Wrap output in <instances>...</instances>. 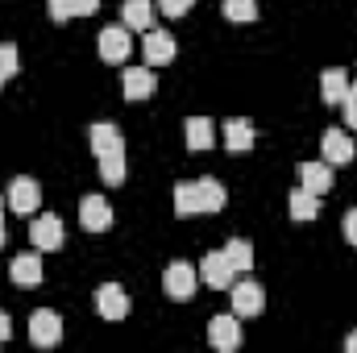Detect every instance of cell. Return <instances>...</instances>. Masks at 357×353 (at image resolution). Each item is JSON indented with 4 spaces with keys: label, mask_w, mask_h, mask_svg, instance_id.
Here are the masks:
<instances>
[{
    "label": "cell",
    "mask_w": 357,
    "mask_h": 353,
    "mask_svg": "<svg viewBox=\"0 0 357 353\" xmlns=\"http://www.w3.org/2000/svg\"><path fill=\"white\" fill-rule=\"evenodd\" d=\"M154 0H125L121 4V21H125V29H154Z\"/></svg>",
    "instance_id": "17"
},
{
    "label": "cell",
    "mask_w": 357,
    "mask_h": 353,
    "mask_svg": "<svg viewBox=\"0 0 357 353\" xmlns=\"http://www.w3.org/2000/svg\"><path fill=\"white\" fill-rule=\"evenodd\" d=\"M100 59L108 63V67H121L129 54H133V38H129V29L125 25H108V29H100Z\"/></svg>",
    "instance_id": "3"
},
{
    "label": "cell",
    "mask_w": 357,
    "mask_h": 353,
    "mask_svg": "<svg viewBox=\"0 0 357 353\" xmlns=\"http://www.w3.org/2000/svg\"><path fill=\"white\" fill-rule=\"evenodd\" d=\"M229 291H233V312H237L241 320H250V316H258V312L266 308V291H262L254 278H241V283H233Z\"/></svg>",
    "instance_id": "9"
},
{
    "label": "cell",
    "mask_w": 357,
    "mask_h": 353,
    "mask_svg": "<svg viewBox=\"0 0 357 353\" xmlns=\"http://www.w3.org/2000/svg\"><path fill=\"white\" fill-rule=\"evenodd\" d=\"M341 229H345V241H349V246H357V208H349V212H345V225H341Z\"/></svg>",
    "instance_id": "29"
},
{
    "label": "cell",
    "mask_w": 357,
    "mask_h": 353,
    "mask_svg": "<svg viewBox=\"0 0 357 353\" xmlns=\"http://www.w3.org/2000/svg\"><path fill=\"white\" fill-rule=\"evenodd\" d=\"M316 212H320V195L307 191V187H295L291 191V220L307 225V220H316Z\"/></svg>",
    "instance_id": "19"
},
{
    "label": "cell",
    "mask_w": 357,
    "mask_h": 353,
    "mask_svg": "<svg viewBox=\"0 0 357 353\" xmlns=\"http://www.w3.org/2000/svg\"><path fill=\"white\" fill-rule=\"evenodd\" d=\"M183 137H187V150H212V142H216V129H212V121H208V117H191Z\"/></svg>",
    "instance_id": "22"
},
{
    "label": "cell",
    "mask_w": 357,
    "mask_h": 353,
    "mask_svg": "<svg viewBox=\"0 0 357 353\" xmlns=\"http://www.w3.org/2000/svg\"><path fill=\"white\" fill-rule=\"evenodd\" d=\"M195 283H199V270L191 262H171L167 274H162V291L171 299H191L195 295Z\"/></svg>",
    "instance_id": "6"
},
{
    "label": "cell",
    "mask_w": 357,
    "mask_h": 353,
    "mask_svg": "<svg viewBox=\"0 0 357 353\" xmlns=\"http://www.w3.org/2000/svg\"><path fill=\"white\" fill-rule=\"evenodd\" d=\"M88 142H91V154L100 163V179L108 187H121L125 183V137L112 121H96L88 129Z\"/></svg>",
    "instance_id": "1"
},
{
    "label": "cell",
    "mask_w": 357,
    "mask_h": 353,
    "mask_svg": "<svg viewBox=\"0 0 357 353\" xmlns=\"http://www.w3.org/2000/svg\"><path fill=\"white\" fill-rule=\"evenodd\" d=\"M63 220L54 216V212H46V216H38L33 225H29V241H33V250L38 254H50V250H59L63 246Z\"/></svg>",
    "instance_id": "8"
},
{
    "label": "cell",
    "mask_w": 357,
    "mask_h": 353,
    "mask_svg": "<svg viewBox=\"0 0 357 353\" xmlns=\"http://www.w3.org/2000/svg\"><path fill=\"white\" fill-rule=\"evenodd\" d=\"M96 312L116 324V320L129 316V295H125L116 283H104V287H96Z\"/></svg>",
    "instance_id": "12"
},
{
    "label": "cell",
    "mask_w": 357,
    "mask_h": 353,
    "mask_svg": "<svg viewBox=\"0 0 357 353\" xmlns=\"http://www.w3.org/2000/svg\"><path fill=\"white\" fill-rule=\"evenodd\" d=\"M121 88H125V100H150L154 96V67H125V75H121Z\"/></svg>",
    "instance_id": "14"
},
{
    "label": "cell",
    "mask_w": 357,
    "mask_h": 353,
    "mask_svg": "<svg viewBox=\"0 0 357 353\" xmlns=\"http://www.w3.org/2000/svg\"><path fill=\"white\" fill-rule=\"evenodd\" d=\"M229 204V191L220 179H191L175 187V212L178 216H195V212H220Z\"/></svg>",
    "instance_id": "2"
},
{
    "label": "cell",
    "mask_w": 357,
    "mask_h": 353,
    "mask_svg": "<svg viewBox=\"0 0 357 353\" xmlns=\"http://www.w3.org/2000/svg\"><path fill=\"white\" fill-rule=\"evenodd\" d=\"M299 179H303V187L307 191H316V195H324L328 187H333V167L320 158V163H303L299 167Z\"/></svg>",
    "instance_id": "21"
},
{
    "label": "cell",
    "mask_w": 357,
    "mask_h": 353,
    "mask_svg": "<svg viewBox=\"0 0 357 353\" xmlns=\"http://www.w3.org/2000/svg\"><path fill=\"white\" fill-rule=\"evenodd\" d=\"M17 67H21V59H17V46H8V42H0V88L17 75Z\"/></svg>",
    "instance_id": "26"
},
{
    "label": "cell",
    "mask_w": 357,
    "mask_h": 353,
    "mask_svg": "<svg viewBox=\"0 0 357 353\" xmlns=\"http://www.w3.org/2000/svg\"><path fill=\"white\" fill-rule=\"evenodd\" d=\"M29 341H33L38 350L59 345V341H63V316L50 312V308H38V312L29 316Z\"/></svg>",
    "instance_id": "4"
},
{
    "label": "cell",
    "mask_w": 357,
    "mask_h": 353,
    "mask_svg": "<svg viewBox=\"0 0 357 353\" xmlns=\"http://www.w3.org/2000/svg\"><path fill=\"white\" fill-rule=\"evenodd\" d=\"M199 278H204L212 291H229V287L237 283V270H233V262L225 258V250H216V254H204V262H199Z\"/></svg>",
    "instance_id": "7"
},
{
    "label": "cell",
    "mask_w": 357,
    "mask_h": 353,
    "mask_svg": "<svg viewBox=\"0 0 357 353\" xmlns=\"http://www.w3.org/2000/svg\"><path fill=\"white\" fill-rule=\"evenodd\" d=\"M345 353H357V333L349 337V341H345Z\"/></svg>",
    "instance_id": "31"
},
{
    "label": "cell",
    "mask_w": 357,
    "mask_h": 353,
    "mask_svg": "<svg viewBox=\"0 0 357 353\" xmlns=\"http://www.w3.org/2000/svg\"><path fill=\"white\" fill-rule=\"evenodd\" d=\"M8 278H13L17 287H38V283H42V258H38V254H17L13 266H8Z\"/></svg>",
    "instance_id": "18"
},
{
    "label": "cell",
    "mask_w": 357,
    "mask_h": 353,
    "mask_svg": "<svg viewBox=\"0 0 357 353\" xmlns=\"http://www.w3.org/2000/svg\"><path fill=\"white\" fill-rule=\"evenodd\" d=\"M320 154H324V163L328 167H349L354 163V137L345 133V129H324V137H320Z\"/></svg>",
    "instance_id": "10"
},
{
    "label": "cell",
    "mask_w": 357,
    "mask_h": 353,
    "mask_svg": "<svg viewBox=\"0 0 357 353\" xmlns=\"http://www.w3.org/2000/svg\"><path fill=\"white\" fill-rule=\"evenodd\" d=\"M225 258L233 262L237 274H250V266H254V246H250V241H241V237H233V241L225 246Z\"/></svg>",
    "instance_id": "24"
},
{
    "label": "cell",
    "mask_w": 357,
    "mask_h": 353,
    "mask_svg": "<svg viewBox=\"0 0 357 353\" xmlns=\"http://www.w3.org/2000/svg\"><path fill=\"white\" fill-rule=\"evenodd\" d=\"M8 208L17 212V216H29V212H38V204H42V187H38V179L29 175H17L8 183Z\"/></svg>",
    "instance_id": "5"
},
{
    "label": "cell",
    "mask_w": 357,
    "mask_h": 353,
    "mask_svg": "<svg viewBox=\"0 0 357 353\" xmlns=\"http://www.w3.org/2000/svg\"><path fill=\"white\" fill-rule=\"evenodd\" d=\"M225 17L233 25H250L258 21V0H225Z\"/></svg>",
    "instance_id": "25"
},
{
    "label": "cell",
    "mask_w": 357,
    "mask_h": 353,
    "mask_svg": "<svg viewBox=\"0 0 357 353\" xmlns=\"http://www.w3.org/2000/svg\"><path fill=\"white\" fill-rule=\"evenodd\" d=\"M345 91H349V75H345V67H328V71L320 75V96H324V104H341Z\"/></svg>",
    "instance_id": "20"
},
{
    "label": "cell",
    "mask_w": 357,
    "mask_h": 353,
    "mask_svg": "<svg viewBox=\"0 0 357 353\" xmlns=\"http://www.w3.org/2000/svg\"><path fill=\"white\" fill-rule=\"evenodd\" d=\"M142 54H146V67H167V63L175 59V38H171L167 29H146Z\"/></svg>",
    "instance_id": "11"
},
{
    "label": "cell",
    "mask_w": 357,
    "mask_h": 353,
    "mask_svg": "<svg viewBox=\"0 0 357 353\" xmlns=\"http://www.w3.org/2000/svg\"><path fill=\"white\" fill-rule=\"evenodd\" d=\"M100 8V0H50V17L63 25V21H71V17H91Z\"/></svg>",
    "instance_id": "23"
},
{
    "label": "cell",
    "mask_w": 357,
    "mask_h": 353,
    "mask_svg": "<svg viewBox=\"0 0 357 353\" xmlns=\"http://www.w3.org/2000/svg\"><path fill=\"white\" fill-rule=\"evenodd\" d=\"M154 4H158V13H162V17L178 21V17H183V13H187V8H191L195 0H154Z\"/></svg>",
    "instance_id": "27"
},
{
    "label": "cell",
    "mask_w": 357,
    "mask_h": 353,
    "mask_svg": "<svg viewBox=\"0 0 357 353\" xmlns=\"http://www.w3.org/2000/svg\"><path fill=\"white\" fill-rule=\"evenodd\" d=\"M79 220H84L88 233H104V229H112V208H108V200H104V195H84V204H79Z\"/></svg>",
    "instance_id": "15"
},
{
    "label": "cell",
    "mask_w": 357,
    "mask_h": 353,
    "mask_svg": "<svg viewBox=\"0 0 357 353\" xmlns=\"http://www.w3.org/2000/svg\"><path fill=\"white\" fill-rule=\"evenodd\" d=\"M341 104H345V125L357 129V84H349V91H345V100H341Z\"/></svg>",
    "instance_id": "28"
},
{
    "label": "cell",
    "mask_w": 357,
    "mask_h": 353,
    "mask_svg": "<svg viewBox=\"0 0 357 353\" xmlns=\"http://www.w3.org/2000/svg\"><path fill=\"white\" fill-rule=\"evenodd\" d=\"M8 333H13V324H8V316L0 312V341H8Z\"/></svg>",
    "instance_id": "30"
},
{
    "label": "cell",
    "mask_w": 357,
    "mask_h": 353,
    "mask_svg": "<svg viewBox=\"0 0 357 353\" xmlns=\"http://www.w3.org/2000/svg\"><path fill=\"white\" fill-rule=\"evenodd\" d=\"M0 246H4V220H0Z\"/></svg>",
    "instance_id": "33"
},
{
    "label": "cell",
    "mask_w": 357,
    "mask_h": 353,
    "mask_svg": "<svg viewBox=\"0 0 357 353\" xmlns=\"http://www.w3.org/2000/svg\"><path fill=\"white\" fill-rule=\"evenodd\" d=\"M4 208H8V200H0V220H4Z\"/></svg>",
    "instance_id": "32"
},
{
    "label": "cell",
    "mask_w": 357,
    "mask_h": 353,
    "mask_svg": "<svg viewBox=\"0 0 357 353\" xmlns=\"http://www.w3.org/2000/svg\"><path fill=\"white\" fill-rule=\"evenodd\" d=\"M208 341H212V350L220 353H233L241 345V324H237V312L233 316H212V324H208Z\"/></svg>",
    "instance_id": "13"
},
{
    "label": "cell",
    "mask_w": 357,
    "mask_h": 353,
    "mask_svg": "<svg viewBox=\"0 0 357 353\" xmlns=\"http://www.w3.org/2000/svg\"><path fill=\"white\" fill-rule=\"evenodd\" d=\"M254 142H258V133H254V125H250L245 117L225 121V150H229V154H245Z\"/></svg>",
    "instance_id": "16"
}]
</instances>
